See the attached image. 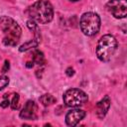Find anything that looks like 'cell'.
Returning <instances> with one entry per match:
<instances>
[{
    "mask_svg": "<svg viewBox=\"0 0 127 127\" xmlns=\"http://www.w3.org/2000/svg\"><path fill=\"white\" fill-rule=\"evenodd\" d=\"M0 29L3 31V44L5 46L15 47L21 38L22 30L19 24L8 16L0 17Z\"/></svg>",
    "mask_w": 127,
    "mask_h": 127,
    "instance_id": "1",
    "label": "cell"
},
{
    "mask_svg": "<svg viewBox=\"0 0 127 127\" xmlns=\"http://www.w3.org/2000/svg\"><path fill=\"white\" fill-rule=\"evenodd\" d=\"M31 19L40 24H48L54 18V8L49 0H38L28 9Z\"/></svg>",
    "mask_w": 127,
    "mask_h": 127,
    "instance_id": "2",
    "label": "cell"
},
{
    "mask_svg": "<svg viewBox=\"0 0 127 127\" xmlns=\"http://www.w3.org/2000/svg\"><path fill=\"white\" fill-rule=\"evenodd\" d=\"M117 50V40L112 35L102 36L96 46V56L101 62H109Z\"/></svg>",
    "mask_w": 127,
    "mask_h": 127,
    "instance_id": "3",
    "label": "cell"
},
{
    "mask_svg": "<svg viewBox=\"0 0 127 127\" xmlns=\"http://www.w3.org/2000/svg\"><path fill=\"white\" fill-rule=\"evenodd\" d=\"M100 17L93 12H86L82 14L79 20V27L85 36H93L98 33L100 29Z\"/></svg>",
    "mask_w": 127,
    "mask_h": 127,
    "instance_id": "4",
    "label": "cell"
},
{
    "mask_svg": "<svg viewBox=\"0 0 127 127\" xmlns=\"http://www.w3.org/2000/svg\"><path fill=\"white\" fill-rule=\"evenodd\" d=\"M64 103L68 107H79L87 102V94L79 88L67 89L63 96Z\"/></svg>",
    "mask_w": 127,
    "mask_h": 127,
    "instance_id": "5",
    "label": "cell"
},
{
    "mask_svg": "<svg viewBox=\"0 0 127 127\" xmlns=\"http://www.w3.org/2000/svg\"><path fill=\"white\" fill-rule=\"evenodd\" d=\"M106 9L116 19H123L127 15V0H110L106 4Z\"/></svg>",
    "mask_w": 127,
    "mask_h": 127,
    "instance_id": "6",
    "label": "cell"
},
{
    "mask_svg": "<svg viewBox=\"0 0 127 127\" xmlns=\"http://www.w3.org/2000/svg\"><path fill=\"white\" fill-rule=\"evenodd\" d=\"M37 111H38V106L33 100L27 101L25 104L24 108L20 112V117L26 120H35L37 119Z\"/></svg>",
    "mask_w": 127,
    "mask_h": 127,
    "instance_id": "7",
    "label": "cell"
},
{
    "mask_svg": "<svg viewBox=\"0 0 127 127\" xmlns=\"http://www.w3.org/2000/svg\"><path fill=\"white\" fill-rule=\"evenodd\" d=\"M85 117V111L81 109H71L65 115V123L68 126H75Z\"/></svg>",
    "mask_w": 127,
    "mask_h": 127,
    "instance_id": "8",
    "label": "cell"
},
{
    "mask_svg": "<svg viewBox=\"0 0 127 127\" xmlns=\"http://www.w3.org/2000/svg\"><path fill=\"white\" fill-rule=\"evenodd\" d=\"M110 103H111V101H110V98L108 95H105L101 100H99L96 103V115L98 118H100V119L104 118L107 111L109 110Z\"/></svg>",
    "mask_w": 127,
    "mask_h": 127,
    "instance_id": "9",
    "label": "cell"
},
{
    "mask_svg": "<svg viewBox=\"0 0 127 127\" xmlns=\"http://www.w3.org/2000/svg\"><path fill=\"white\" fill-rule=\"evenodd\" d=\"M27 27L34 33V38L41 42V33H40V29L37 22L34 21L33 19H30L27 21Z\"/></svg>",
    "mask_w": 127,
    "mask_h": 127,
    "instance_id": "10",
    "label": "cell"
},
{
    "mask_svg": "<svg viewBox=\"0 0 127 127\" xmlns=\"http://www.w3.org/2000/svg\"><path fill=\"white\" fill-rule=\"evenodd\" d=\"M32 61H33V63H35V64H37L39 65H43L46 63L45 56H44L43 52H41L39 50L34 51L33 54H32Z\"/></svg>",
    "mask_w": 127,
    "mask_h": 127,
    "instance_id": "11",
    "label": "cell"
},
{
    "mask_svg": "<svg viewBox=\"0 0 127 127\" xmlns=\"http://www.w3.org/2000/svg\"><path fill=\"white\" fill-rule=\"evenodd\" d=\"M40 102L44 105V106H49V105H52L56 102V98L50 94V93H46V94H43L41 97H40Z\"/></svg>",
    "mask_w": 127,
    "mask_h": 127,
    "instance_id": "12",
    "label": "cell"
},
{
    "mask_svg": "<svg viewBox=\"0 0 127 127\" xmlns=\"http://www.w3.org/2000/svg\"><path fill=\"white\" fill-rule=\"evenodd\" d=\"M39 44H40V41H38V40H36V39H33V40H31V41H29V42L23 44V45L20 47L19 51H20V52H26V51H28V50H30V49L36 48Z\"/></svg>",
    "mask_w": 127,
    "mask_h": 127,
    "instance_id": "13",
    "label": "cell"
},
{
    "mask_svg": "<svg viewBox=\"0 0 127 127\" xmlns=\"http://www.w3.org/2000/svg\"><path fill=\"white\" fill-rule=\"evenodd\" d=\"M19 99H20L19 94H18V93L14 94L13 99H12V101H11V103H10L11 108H12L13 110H16V109H18V108H19Z\"/></svg>",
    "mask_w": 127,
    "mask_h": 127,
    "instance_id": "14",
    "label": "cell"
},
{
    "mask_svg": "<svg viewBox=\"0 0 127 127\" xmlns=\"http://www.w3.org/2000/svg\"><path fill=\"white\" fill-rule=\"evenodd\" d=\"M9 83V77L6 75H0V90L6 87Z\"/></svg>",
    "mask_w": 127,
    "mask_h": 127,
    "instance_id": "15",
    "label": "cell"
},
{
    "mask_svg": "<svg viewBox=\"0 0 127 127\" xmlns=\"http://www.w3.org/2000/svg\"><path fill=\"white\" fill-rule=\"evenodd\" d=\"M9 67H10L9 62H8V61H5V63H4V66L2 67V73H5L6 71H8Z\"/></svg>",
    "mask_w": 127,
    "mask_h": 127,
    "instance_id": "16",
    "label": "cell"
},
{
    "mask_svg": "<svg viewBox=\"0 0 127 127\" xmlns=\"http://www.w3.org/2000/svg\"><path fill=\"white\" fill-rule=\"evenodd\" d=\"M65 73H66L67 76H72V75L74 74V69H73L72 67H67Z\"/></svg>",
    "mask_w": 127,
    "mask_h": 127,
    "instance_id": "17",
    "label": "cell"
},
{
    "mask_svg": "<svg viewBox=\"0 0 127 127\" xmlns=\"http://www.w3.org/2000/svg\"><path fill=\"white\" fill-rule=\"evenodd\" d=\"M9 105H10V102H9L8 99H4V100L0 103V106H1L2 108H6V107H8Z\"/></svg>",
    "mask_w": 127,
    "mask_h": 127,
    "instance_id": "18",
    "label": "cell"
},
{
    "mask_svg": "<svg viewBox=\"0 0 127 127\" xmlns=\"http://www.w3.org/2000/svg\"><path fill=\"white\" fill-rule=\"evenodd\" d=\"M33 64H34V63H33V61H32V62H27L26 66H27V67H33V65H34Z\"/></svg>",
    "mask_w": 127,
    "mask_h": 127,
    "instance_id": "19",
    "label": "cell"
},
{
    "mask_svg": "<svg viewBox=\"0 0 127 127\" xmlns=\"http://www.w3.org/2000/svg\"><path fill=\"white\" fill-rule=\"evenodd\" d=\"M69 1H71V2H77V1H79V0H69Z\"/></svg>",
    "mask_w": 127,
    "mask_h": 127,
    "instance_id": "20",
    "label": "cell"
}]
</instances>
